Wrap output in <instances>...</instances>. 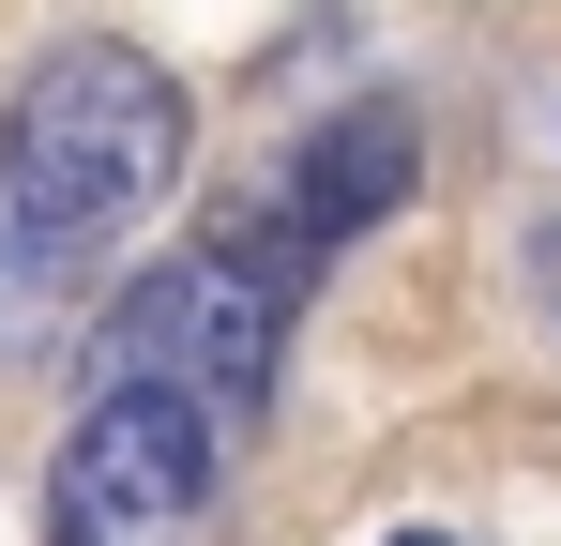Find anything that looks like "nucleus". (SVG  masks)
Here are the masks:
<instances>
[{
  "instance_id": "1",
  "label": "nucleus",
  "mask_w": 561,
  "mask_h": 546,
  "mask_svg": "<svg viewBox=\"0 0 561 546\" xmlns=\"http://www.w3.org/2000/svg\"><path fill=\"white\" fill-rule=\"evenodd\" d=\"M197 152V106L152 46H46L0 106V213L31 259H92L106 228H137Z\"/></svg>"
},
{
  "instance_id": "2",
  "label": "nucleus",
  "mask_w": 561,
  "mask_h": 546,
  "mask_svg": "<svg viewBox=\"0 0 561 546\" xmlns=\"http://www.w3.org/2000/svg\"><path fill=\"white\" fill-rule=\"evenodd\" d=\"M288 288L259 243H183V259H152L122 304L92 319V379H137V395H183V410H213L228 441L274 410V364H288Z\"/></svg>"
},
{
  "instance_id": "3",
  "label": "nucleus",
  "mask_w": 561,
  "mask_h": 546,
  "mask_svg": "<svg viewBox=\"0 0 561 546\" xmlns=\"http://www.w3.org/2000/svg\"><path fill=\"white\" fill-rule=\"evenodd\" d=\"M228 486V425L183 410V395H137V379H92L77 441L46 470V546H197Z\"/></svg>"
},
{
  "instance_id": "4",
  "label": "nucleus",
  "mask_w": 561,
  "mask_h": 546,
  "mask_svg": "<svg viewBox=\"0 0 561 546\" xmlns=\"http://www.w3.org/2000/svg\"><path fill=\"white\" fill-rule=\"evenodd\" d=\"M410 168H425L410 106H350V122H319V137H304V152L274 168V197H259V213H228V243H259V259L304 288V273L334 259L350 228H379V213L410 197Z\"/></svg>"
}]
</instances>
